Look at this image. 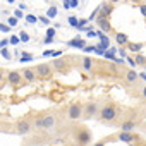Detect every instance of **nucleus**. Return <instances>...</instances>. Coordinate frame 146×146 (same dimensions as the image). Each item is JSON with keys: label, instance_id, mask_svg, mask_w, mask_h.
<instances>
[{"label": "nucleus", "instance_id": "nucleus-1", "mask_svg": "<svg viewBox=\"0 0 146 146\" xmlns=\"http://www.w3.org/2000/svg\"><path fill=\"white\" fill-rule=\"evenodd\" d=\"M57 122H58V115L55 110L40 112L33 119V125L36 131H53L57 127Z\"/></svg>", "mask_w": 146, "mask_h": 146}, {"label": "nucleus", "instance_id": "nucleus-2", "mask_svg": "<svg viewBox=\"0 0 146 146\" xmlns=\"http://www.w3.org/2000/svg\"><path fill=\"white\" fill-rule=\"evenodd\" d=\"M119 105L113 103V102H107L105 105L100 107V112H98V119L100 122L103 124H108V125H115L117 124V119H119Z\"/></svg>", "mask_w": 146, "mask_h": 146}, {"label": "nucleus", "instance_id": "nucleus-3", "mask_svg": "<svg viewBox=\"0 0 146 146\" xmlns=\"http://www.w3.org/2000/svg\"><path fill=\"white\" fill-rule=\"evenodd\" d=\"M74 146H90L91 143V129L84 124H76L70 131Z\"/></svg>", "mask_w": 146, "mask_h": 146}, {"label": "nucleus", "instance_id": "nucleus-4", "mask_svg": "<svg viewBox=\"0 0 146 146\" xmlns=\"http://www.w3.org/2000/svg\"><path fill=\"white\" fill-rule=\"evenodd\" d=\"M83 113H84V103L72 102L67 108V120L69 122H79V120H83Z\"/></svg>", "mask_w": 146, "mask_h": 146}, {"label": "nucleus", "instance_id": "nucleus-5", "mask_svg": "<svg viewBox=\"0 0 146 146\" xmlns=\"http://www.w3.org/2000/svg\"><path fill=\"white\" fill-rule=\"evenodd\" d=\"M70 60L72 57H62V58H55L52 60V67L58 74H69L70 72Z\"/></svg>", "mask_w": 146, "mask_h": 146}, {"label": "nucleus", "instance_id": "nucleus-6", "mask_svg": "<svg viewBox=\"0 0 146 146\" xmlns=\"http://www.w3.org/2000/svg\"><path fill=\"white\" fill-rule=\"evenodd\" d=\"M33 127H35V125H33V119H29V117H21V119L14 124V131H16V134H21V136L29 134Z\"/></svg>", "mask_w": 146, "mask_h": 146}, {"label": "nucleus", "instance_id": "nucleus-7", "mask_svg": "<svg viewBox=\"0 0 146 146\" xmlns=\"http://www.w3.org/2000/svg\"><path fill=\"white\" fill-rule=\"evenodd\" d=\"M35 72H36V76H38L40 79H52L55 70H53V67H52L50 64L43 62V64H36V65H35Z\"/></svg>", "mask_w": 146, "mask_h": 146}, {"label": "nucleus", "instance_id": "nucleus-8", "mask_svg": "<svg viewBox=\"0 0 146 146\" xmlns=\"http://www.w3.org/2000/svg\"><path fill=\"white\" fill-rule=\"evenodd\" d=\"M98 112H100V105L98 102H88L84 103V113H83V120H91L95 117H98Z\"/></svg>", "mask_w": 146, "mask_h": 146}, {"label": "nucleus", "instance_id": "nucleus-9", "mask_svg": "<svg viewBox=\"0 0 146 146\" xmlns=\"http://www.w3.org/2000/svg\"><path fill=\"white\" fill-rule=\"evenodd\" d=\"M117 136V141H122V143H127V144H134L139 137V134H136L134 131H120L115 134Z\"/></svg>", "mask_w": 146, "mask_h": 146}, {"label": "nucleus", "instance_id": "nucleus-10", "mask_svg": "<svg viewBox=\"0 0 146 146\" xmlns=\"http://www.w3.org/2000/svg\"><path fill=\"white\" fill-rule=\"evenodd\" d=\"M7 81L11 86H19L24 78H23V72L21 70H9V74H7Z\"/></svg>", "mask_w": 146, "mask_h": 146}, {"label": "nucleus", "instance_id": "nucleus-11", "mask_svg": "<svg viewBox=\"0 0 146 146\" xmlns=\"http://www.w3.org/2000/svg\"><path fill=\"white\" fill-rule=\"evenodd\" d=\"M96 24H98V28L105 33V35H108V33H112V24H110V21H108V17H103V16H98L96 17Z\"/></svg>", "mask_w": 146, "mask_h": 146}, {"label": "nucleus", "instance_id": "nucleus-12", "mask_svg": "<svg viewBox=\"0 0 146 146\" xmlns=\"http://www.w3.org/2000/svg\"><path fill=\"white\" fill-rule=\"evenodd\" d=\"M23 78H24V83H35L38 79L36 72H35V67H24L23 70Z\"/></svg>", "mask_w": 146, "mask_h": 146}, {"label": "nucleus", "instance_id": "nucleus-13", "mask_svg": "<svg viewBox=\"0 0 146 146\" xmlns=\"http://www.w3.org/2000/svg\"><path fill=\"white\" fill-rule=\"evenodd\" d=\"M124 78H125V83H127V84H131V86L141 81L139 74H137L134 69H127V70H125V74H124Z\"/></svg>", "mask_w": 146, "mask_h": 146}, {"label": "nucleus", "instance_id": "nucleus-14", "mask_svg": "<svg viewBox=\"0 0 146 146\" xmlns=\"http://www.w3.org/2000/svg\"><path fill=\"white\" fill-rule=\"evenodd\" d=\"M112 12H113V4H112V2H103V4H100V16L108 17Z\"/></svg>", "mask_w": 146, "mask_h": 146}, {"label": "nucleus", "instance_id": "nucleus-15", "mask_svg": "<svg viewBox=\"0 0 146 146\" xmlns=\"http://www.w3.org/2000/svg\"><path fill=\"white\" fill-rule=\"evenodd\" d=\"M95 64H96V62H95L91 57H83V58H81V65H79V67H81L83 70H86V72H91Z\"/></svg>", "mask_w": 146, "mask_h": 146}, {"label": "nucleus", "instance_id": "nucleus-16", "mask_svg": "<svg viewBox=\"0 0 146 146\" xmlns=\"http://www.w3.org/2000/svg\"><path fill=\"white\" fill-rule=\"evenodd\" d=\"M67 46H74V48H78V50H84L88 45H86L84 40H79V36H78V38H74V40H69V41H67Z\"/></svg>", "mask_w": 146, "mask_h": 146}, {"label": "nucleus", "instance_id": "nucleus-17", "mask_svg": "<svg viewBox=\"0 0 146 146\" xmlns=\"http://www.w3.org/2000/svg\"><path fill=\"white\" fill-rule=\"evenodd\" d=\"M115 43L117 45H120V46H127L129 45V36L125 35V33H115Z\"/></svg>", "mask_w": 146, "mask_h": 146}, {"label": "nucleus", "instance_id": "nucleus-18", "mask_svg": "<svg viewBox=\"0 0 146 146\" xmlns=\"http://www.w3.org/2000/svg\"><path fill=\"white\" fill-rule=\"evenodd\" d=\"M144 41H137V43H131L129 41V45H127V50H131V52H134V53H141V50L144 48Z\"/></svg>", "mask_w": 146, "mask_h": 146}, {"label": "nucleus", "instance_id": "nucleus-19", "mask_svg": "<svg viewBox=\"0 0 146 146\" xmlns=\"http://www.w3.org/2000/svg\"><path fill=\"white\" fill-rule=\"evenodd\" d=\"M110 141H117V136H107V137H102L100 141L93 143V146H107Z\"/></svg>", "mask_w": 146, "mask_h": 146}, {"label": "nucleus", "instance_id": "nucleus-20", "mask_svg": "<svg viewBox=\"0 0 146 146\" xmlns=\"http://www.w3.org/2000/svg\"><path fill=\"white\" fill-rule=\"evenodd\" d=\"M57 14H58L57 5H50V7H48V11H46V17H48V19H55V17H57Z\"/></svg>", "mask_w": 146, "mask_h": 146}, {"label": "nucleus", "instance_id": "nucleus-21", "mask_svg": "<svg viewBox=\"0 0 146 146\" xmlns=\"http://www.w3.org/2000/svg\"><path fill=\"white\" fill-rule=\"evenodd\" d=\"M134 60H136V65H141V67H146V57H144V55H141V53H136V57H134Z\"/></svg>", "mask_w": 146, "mask_h": 146}, {"label": "nucleus", "instance_id": "nucleus-22", "mask_svg": "<svg viewBox=\"0 0 146 146\" xmlns=\"http://www.w3.org/2000/svg\"><path fill=\"white\" fill-rule=\"evenodd\" d=\"M67 23H69V26H70V28H78L79 19H78L76 16H69V17H67Z\"/></svg>", "mask_w": 146, "mask_h": 146}, {"label": "nucleus", "instance_id": "nucleus-23", "mask_svg": "<svg viewBox=\"0 0 146 146\" xmlns=\"http://www.w3.org/2000/svg\"><path fill=\"white\" fill-rule=\"evenodd\" d=\"M24 21H26L28 24H36V23H38V16H35V14H26Z\"/></svg>", "mask_w": 146, "mask_h": 146}, {"label": "nucleus", "instance_id": "nucleus-24", "mask_svg": "<svg viewBox=\"0 0 146 146\" xmlns=\"http://www.w3.org/2000/svg\"><path fill=\"white\" fill-rule=\"evenodd\" d=\"M5 23H7L11 28H14V26H17V24H19V19H17L16 16H9V19H7Z\"/></svg>", "mask_w": 146, "mask_h": 146}, {"label": "nucleus", "instance_id": "nucleus-25", "mask_svg": "<svg viewBox=\"0 0 146 146\" xmlns=\"http://www.w3.org/2000/svg\"><path fill=\"white\" fill-rule=\"evenodd\" d=\"M17 36H19V40H21L23 43H28V41L31 40V36H29V33H26V31H21V33H19Z\"/></svg>", "mask_w": 146, "mask_h": 146}, {"label": "nucleus", "instance_id": "nucleus-26", "mask_svg": "<svg viewBox=\"0 0 146 146\" xmlns=\"http://www.w3.org/2000/svg\"><path fill=\"white\" fill-rule=\"evenodd\" d=\"M38 21H40L41 24H45V26H50V24H52V19H48L46 16H38Z\"/></svg>", "mask_w": 146, "mask_h": 146}, {"label": "nucleus", "instance_id": "nucleus-27", "mask_svg": "<svg viewBox=\"0 0 146 146\" xmlns=\"http://www.w3.org/2000/svg\"><path fill=\"white\" fill-rule=\"evenodd\" d=\"M33 58H35V57H33L31 53H23V55H21V64H24V62H31Z\"/></svg>", "mask_w": 146, "mask_h": 146}, {"label": "nucleus", "instance_id": "nucleus-28", "mask_svg": "<svg viewBox=\"0 0 146 146\" xmlns=\"http://www.w3.org/2000/svg\"><path fill=\"white\" fill-rule=\"evenodd\" d=\"M88 23H90V21H88V17H81V19H79V24H78V28H76V29H81V28L88 26Z\"/></svg>", "mask_w": 146, "mask_h": 146}, {"label": "nucleus", "instance_id": "nucleus-29", "mask_svg": "<svg viewBox=\"0 0 146 146\" xmlns=\"http://www.w3.org/2000/svg\"><path fill=\"white\" fill-rule=\"evenodd\" d=\"M0 31H2V33H11V26H9V24H4V23H0Z\"/></svg>", "mask_w": 146, "mask_h": 146}, {"label": "nucleus", "instance_id": "nucleus-30", "mask_svg": "<svg viewBox=\"0 0 146 146\" xmlns=\"http://www.w3.org/2000/svg\"><path fill=\"white\" fill-rule=\"evenodd\" d=\"M14 16H16L17 19H24V17H26V16H24V12H23L21 9H16V11H14Z\"/></svg>", "mask_w": 146, "mask_h": 146}, {"label": "nucleus", "instance_id": "nucleus-31", "mask_svg": "<svg viewBox=\"0 0 146 146\" xmlns=\"http://www.w3.org/2000/svg\"><path fill=\"white\" fill-rule=\"evenodd\" d=\"M0 52H2V55H4V57H5L7 60H11V58H12V55H11V52H9L7 48H2V50H0Z\"/></svg>", "mask_w": 146, "mask_h": 146}, {"label": "nucleus", "instance_id": "nucleus-32", "mask_svg": "<svg viewBox=\"0 0 146 146\" xmlns=\"http://www.w3.org/2000/svg\"><path fill=\"white\" fill-rule=\"evenodd\" d=\"M7 45H11V40H9V38H5V40H0V50H2V48H5Z\"/></svg>", "mask_w": 146, "mask_h": 146}, {"label": "nucleus", "instance_id": "nucleus-33", "mask_svg": "<svg viewBox=\"0 0 146 146\" xmlns=\"http://www.w3.org/2000/svg\"><path fill=\"white\" fill-rule=\"evenodd\" d=\"M46 36L55 38V28H50V26H48V29H46Z\"/></svg>", "mask_w": 146, "mask_h": 146}, {"label": "nucleus", "instance_id": "nucleus-34", "mask_svg": "<svg viewBox=\"0 0 146 146\" xmlns=\"http://www.w3.org/2000/svg\"><path fill=\"white\" fill-rule=\"evenodd\" d=\"M67 2L70 4V9H76L79 5V0H67Z\"/></svg>", "mask_w": 146, "mask_h": 146}, {"label": "nucleus", "instance_id": "nucleus-35", "mask_svg": "<svg viewBox=\"0 0 146 146\" xmlns=\"http://www.w3.org/2000/svg\"><path fill=\"white\" fill-rule=\"evenodd\" d=\"M9 40H11V45H17V43L21 41V40H19V36H11Z\"/></svg>", "mask_w": 146, "mask_h": 146}, {"label": "nucleus", "instance_id": "nucleus-36", "mask_svg": "<svg viewBox=\"0 0 146 146\" xmlns=\"http://www.w3.org/2000/svg\"><path fill=\"white\" fill-rule=\"evenodd\" d=\"M132 146H146V141H144V139H137Z\"/></svg>", "mask_w": 146, "mask_h": 146}, {"label": "nucleus", "instance_id": "nucleus-37", "mask_svg": "<svg viewBox=\"0 0 146 146\" xmlns=\"http://www.w3.org/2000/svg\"><path fill=\"white\" fill-rule=\"evenodd\" d=\"M125 60H127V64H129V65L136 67V60H134V58H131V57H125Z\"/></svg>", "mask_w": 146, "mask_h": 146}, {"label": "nucleus", "instance_id": "nucleus-38", "mask_svg": "<svg viewBox=\"0 0 146 146\" xmlns=\"http://www.w3.org/2000/svg\"><path fill=\"white\" fill-rule=\"evenodd\" d=\"M139 11H141V14L146 17V4H141V5H139Z\"/></svg>", "mask_w": 146, "mask_h": 146}, {"label": "nucleus", "instance_id": "nucleus-39", "mask_svg": "<svg viewBox=\"0 0 146 146\" xmlns=\"http://www.w3.org/2000/svg\"><path fill=\"white\" fill-rule=\"evenodd\" d=\"M86 36H88V38H93V36H96V31H95V29H91V31H88V33H86Z\"/></svg>", "mask_w": 146, "mask_h": 146}, {"label": "nucleus", "instance_id": "nucleus-40", "mask_svg": "<svg viewBox=\"0 0 146 146\" xmlns=\"http://www.w3.org/2000/svg\"><path fill=\"white\" fill-rule=\"evenodd\" d=\"M43 41H45L46 45H50V43H53V41H55V38H50V36H46V38H45Z\"/></svg>", "mask_w": 146, "mask_h": 146}, {"label": "nucleus", "instance_id": "nucleus-41", "mask_svg": "<svg viewBox=\"0 0 146 146\" xmlns=\"http://www.w3.org/2000/svg\"><path fill=\"white\" fill-rule=\"evenodd\" d=\"M17 9H21V11H23V12H24V11H28V5H26V4H23V2H21V4H19V7H17Z\"/></svg>", "mask_w": 146, "mask_h": 146}, {"label": "nucleus", "instance_id": "nucleus-42", "mask_svg": "<svg viewBox=\"0 0 146 146\" xmlns=\"http://www.w3.org/2000/svg\"><path fill=\"white\" fill-rule=\"evenodd\" d=\"M139 78H141V81L146 84V72H141V74H139Z\"/></svg>", "mask_w": 146, "mask_h": 146}, {"label": "nucleus", "instance_id": "nucleus-43", "mask_svg": "<svg viewBox=\"0 0 146 146\" xmlns=\"http://www.w3.org/2000/svg\"><path fill=\"white\" fill-rule=\"evenodd\" d=\"M141 96L146 100V84H144V86H143V90H141Z\"/></svg>", "mask_w": 146, "mask_h": 146}, {"label": "nucleus", "instance_id": "nucleus-44", "mask_svg": "<svg viewBox=\"0 0 146 146\" xmlns=\"http://www.w3.org/2000/svg\"><path fill=\"white\" fill-rule=\"evenodd\" d=\"M4 81V74H2V70H0V83Z\"/></svg>", "mask_w": 146, "mask_h": 146}, {"label": "nucleus", "instance_id": "nucleus-45", "mask_svg": "<svg viewBox=\"0 0 146 146\" xmlns=\"http://www.w3.org/2000/svg\"><path fill=\"white\" fill-rule=\"evenodd\" d=\"M7 2H9V4L12 5V4H16V0H7Z\"/></svg>", "mask_w": 146, "mask_h": 146}, {"label": "nucleus", "instance_id": "nucleus-46", "mask_svg": "<svg viewBox=\"0 0 146 146\" xmlns=\"http://www.w3.org/2000/svg\"><path fill=\"white\" fill-rule=\"evenodd\" d=\"M110 2H112V4H115V2H120V0H110Z\"/></svg>", "mask_w": 146, "mask_h": 146}, {"label": "nucleus", "instance_id": "nucleus-47", "mask_svg": "<svg viewBox=\"0 0 146 146\" xmlns=\"http://www.w3.org/2000/svg\"><path fill=\"white\" fill-rule=\"evenodd\" d=\"M144 134H146V127H144Z\"/></svg>", "mask_w": 146, "mask_h": 146}, {"label": "nucleus", "instance_id": "nucleus-48", "mask_svg": "<svg viewBox=\"0 0 146 146\" xmlns=\"http://www.w3.org/2000/svg\"><path fill=\"white\" fill-rule=\"evenodd\" d=\"M144 69H146V67H144Z\"/></svg>", "mask_w": 146, "mask_h": 146}]
</instances>
